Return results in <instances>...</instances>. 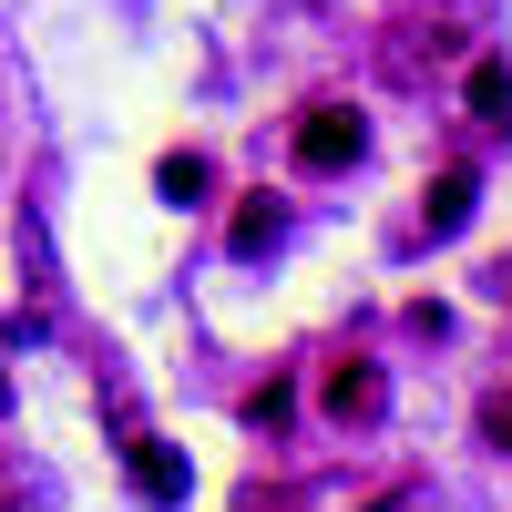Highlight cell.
<instances>
[{"mask_svg": "<svg viewBox=\"0 0 512 512\" xmlns=\"http://www.w3.org/2000/svg\"><path fill=\"white\" fill-rule=\"evenodd\" d=\"M154 185L175 195V205H185V195H205V154H164V175H154Z\"/></svg>", "mask_w": 512, "mask_h": 512, "instance_id": "obj_7", "label": "cell"}, {"mask_svg": "<svg viewBox=\"0 0 512 512\" xmlns=\"http://www.w3.org/2000/svg\"><path fill=\"white\" fill-rule=\"evenodd\" d=\"M379 400H390V390H379V369H369V359H349V369L328 379V410H338V420H379Z\"/></svg>", "mask_w": 512, "mask_h": 512, "instance_id": "obj_3", "label": "cell"}, {"mask_svg": "<svg viewBox=\"0 0 512 512\" xmlns=\"http://www.w3.org/2000/svg\"><path fill=\"white\" fill-rule=\"evenodd\" d=\"M277 236H287V216H277L267 195H256V205H236V256H267Z\"/></svg>", "mask_w": 512, "mask_h": 512, "instance_id": "obj_4", "label": "cell"}, {"mask_svg": "<svg viewBox=\"0 0 512 512\" xmlns=\"http://www.w3.org/2000/svg\"><path fill=\"white\" fill-rule=\"evenodd\" d=\"M492 287H502V297H512V267H492Z\"/></svg>", "mask_w": 512, "mask_h": 512, "instance_id": "obj_9", "label": "cell"}, {"mask_svg": "<svg viewBox=\"0 0 512 512\" xmlns=\"http://www.w3.org/2000/svg\"><path fill=\"white\" fill-rule=\"evenodd\" d=\"M472 175H461V164H451V175H431V195H420V226H431V236H461V226H472Z\"/></svg>", "mask_w": 512, "mask_h": 512, "instance_id": "obj_2", "label": "cell"}, {"mask_svg": "<svg viewBox=\"0 0 512 512\" xmlns=\"http://www.w3.org/2000/svg\"><path fill=\"white\" fill-rule=\"evenodd\" d=\"M492 441H502V451H512V390H502V400H492Z\"/></svg>", "mask_w": 512, "mask_h": 512, "instance_id": "obj_8", "label": "cell"}, {"mask_svg": "<svg viewBox=\"0 0 512 512\" xmlns=\"http://www.w3.org/2000/svg\"><path fill=\"white\" fill-rule=\"evenodd\" d=\"M472 113L512 123V62H472Z\"/></svg>", "mask_w": 512, "mask_h": 512, "instance_id": "obj_6", "label": "cell"}, {"mask_svg": "<svg viewBox=\"0 0 512 512\" xmlns=\"http://www.w3.org/2000/svg\"><path fill=\"white\" fill-rule=\"evenodd\" d=\"M123 451H134V482L144 492H185V461L164 451V441H123Z\"/></svg>", "mask_w": 512, "mask_h": 512, "instance_id": "obj_5", "label": "cell"}, {"mask_svg": "<svg viewBox=\"0 0 512 512\" xmlns=\"http://www.w3.org/2000/svg\"><path fill=\"white\" fill-rule=\"evenodd\" d=\"M359 144H369V123H359L349 103H318L308 123H297V164H308V175H338V164H359Z\"/></svg>", "mask_w": 512, "mask_h": 512, "instance_id": "obj_1", "label": "cell"}, {"mask_svg": "<svg viewBox=\"0 0 512 512\" xmlns=\"http://www.w3.org/2000/svg\"><path fill=\"white\" fill-rule=\"evenodd\" d=\"M0 400H11V379H0Z\"/></svg>", "mask_w": 512, "mask_h": 512, "instance_id": "obj_10", "label": "cell"}]
</instances>
